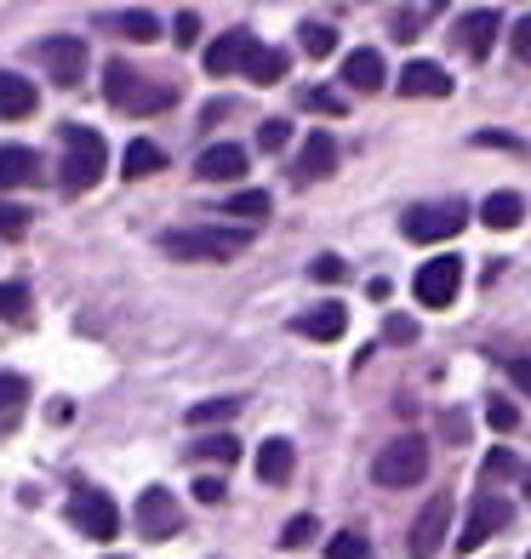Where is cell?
Returning a JSON list of instances; mask_svg holds the SVG:
<instances>
[{"label": "cell", "mask_w": 531, "mask_h": 559, "mask_svg": "<svg viewBox=\"0 0 531 559\" xmlns=\"http://www.w3.org/2000/svg\"><path fill=\"white\" fill-rule=\"evenodd\" d=\"M104 97L115 109H126V115H155V109H172L177 104V86H166V81H149V74H138V69H126L120 58L104 69Z\"/></svg>", "instance_id": "cell-1"}, {"label": "cell", "mask_w": 531, "mask_h": 559, "mask_svg": "<svg viewBox=\"0 0 531 559\" xmlns=\"http://www.w3.org/2000/svg\"><path fill=\"white\" fill-rule=\"evenodd\" d=\"M161 246L184 263H229L246 251V235L240 228H217V223H194V228H172Z\"/></svg>", "instance_id": "cell-2"}, {"label": "cell", "mask_w": 531, "mask_h": 559, "mask_svg": "<svg viewBox=\"0 0 531 559\" xmlns=\"http://www.w3.org/2000/svg\"><path fill=\"white\" fill-rule=\"evenodd\" d=\"M104 160H109V148L92 126H63V189L69 194H86L104 177Z\"/></svg>", "instance_id": "cell-3"}, {"label": "cell", "mask_w": 531, "mask_h": 559, "mask_svg": "<svg viewBox=\"0 0 531 559\" xmlns=\"http://www.w3.org/2000/svg\"><path fill=\"white\" fill-rule=\"evenodd\" d=\"M371 474H377V486H394V491H400V486H423V474H428V445H423L417 435L394 440V445L377 451Z\"/></svg>", "instance_id": "cell-4"}, {"label": "cell", "mask_w": 531, "mask_h": 559, "mask_svg": "<svg viewBox=\"0 0 531 559\" xmlns=\"http://www.w3.org/2000/svg\"><path fill=\"white\" fill-rule=\"evenodd\" d=\"M463 223H469L463 200H440V206H412L406 217H400V235L417 240V246H428V240H451Z\"/></svg>", "instance_id": "cell-5"}, {"label": "cell", "mask_w": 531, "mask_h": 559, "mask_svg": "<svg viewBox=\"0 0 531 559\" xmlns=\"http://www.w3.org/2000/svg\"><path fill=\"white\" fill-rule=\"evenodd\" d=\"M509 520H515L509 497H497V491H474V497H469V520H463V531H458V554H469V548H480V543H492Z\"/></svg>", "instance_id": "cell-6"}, {"label": "cell", "mask_w": 531, "mask_h": 559, "mask_svg": "<svg viewBox=\"0 0 531 559\" xmlns=\"http://www.w3.org/2000/svg\"><path fill=\"white\" fill-rule=\"evenodd\" d=\"M69 520L81 525V537H92V543H109L115 531H120V508H115V497H109V491H92V486H81V491H74V502H69Z\"/></svg>", "instance_id": "cell-7"}, {"label": "cell", "mask_w": 531, "mask_h": 559, "mask_svg": "<svg viewBox=\"0 0 531 559\" xmlns=\"http://www.w3.org/2000/svg\"><path fill=\"white\" fill-rule=\"evenodd\" d=\"M458 286H463V258H435V263H423V269H417L412 297L423 302V309H451Z\"/></svg>", "instance_id": "cell-8"}, {"label": "cell", "mask_w": 531, "mask_h": 559, "mask_svg": "<svg viewBox=\"0 0 531 559\" xmlns=\"http://www.w3.org/2000/svg\"><path fill=\"white\" fill-rule=\"evenodd\" d=\"M446 531H451V497H446V491H435V497L423 502V514L412 520L406 554H412V559H435V554H440V543H446Z\"/></svg>", "instance_id": "cell-9"}, {"label": "cell", "mask_w": 531, "mask_h": 559, "mask_svg": "<svg viewBox=\"0 0 531 559\" xmlns=\"http://www.w3.org/2000/svg\"><path fill=\"white\" fill-rule=\"evenodd\" d=\"M35 58L46 63V74H52L58 86H81V74H86V40L81 35H46L35 46Z\"/></svg>", "instance_id": "cell-10"}, {"label": "cell", "mask_w": 531, "mask_h": 559, "mask_svg": "<svg viewBox=\"0 0 531 559\" xmlns=\"http://www.w3.org/2000/svg\"><path fill=\"white\" fill-rule=\"evenodd\" d=\"M138 531L149 543H166V537H177L184 531V508H177V497L172 491H161V486H149L143 497H138Z\"/></svg>", "instance_id": "cell-11"}, {"label": "cell", "mask_w": 531, "mask_h": 559, "mask_svg": "<svg viewBox=\"0 0 531 559\" xmlns=\"http://www.w3.org/2000/svg\"><path fill=\"white\" fill-rule=\"evenodd\" d=\"M251 52H258V35H246V29H229V35H217L212 46H206V74H246V63H251Z\"/></svg>", "instance_id": "cell-12"}, {"label": "cell", "mask_w": 531, "mask_h": 559, "mask_svg": "<svg viewBox=\"0 0 531 559\" xmlns=\"http://www.w3.org/2000/svg\"><path fill=\"white\" fill-rule=\"evenodd\" d=\"M292 171H297V183H320V177H332V171H338V143H332V132H309V138H303Z\"/></svg>", "instance_id": "cell-13"}, {"label": "cell", "mask_w": 531, "mask_h": 559, "mask_svg": "<svg viewBox=\"0 0 531 559\" xmlns=\"http://www.w3.org/2000/svg\"><path fill=\"white\" fill-rule=\"evenodd\" d=\"M497 35H503V12H497V7H480V12H469V17H463L458 46H463V52L480 63V58H486L492 46H497Z\"/></svg>", "instance_id": "cell-14"}, {"label": "cell", "mask_w": 531, "mask_h": 559, "mask_svg": "<svg viewBox=\"0 0 531 559\" xmlns=\"http://www.w3.org/2000/svg\"><path fill=\"white\" fill-rule=\"evenodd\" d=\"M394 92H400V97H451V74H446L440 63H423V58H412L406 69H400Z\"/></svg>", "instance_id": "cell-15"}, {"label": "cell", "mask_w": 531, "mask_h": 559, "mask_svg": "<svg viewBox=\"0 0 531 559\" xmlns=\"http://www.w3.org/2000/svg\"><path fill=\"white\" fill-rule=\"evenodd\" d=\"M292 332H297V337H315V343H332V337L349 332V309H338V302H320V309H309V314L292 320Z\"/></svg>", "instance_id": "cell-16"}, {"label": "cell", "mask_w": 531, "mask_h": 559, "mask_svg": "<svg viewBox=\"0 0 531 559\" xmlns=\"http://www.w3.org/2000/svg\"><path fill=\"white\" fill-rule=\"evenodd\" d=\"M343 81H349V92H377V86L389 81L384 52H377V46H361V52H349V58H343Z\"/></svg>", "instance_id": "cell-17"}, {"label": "cell", "mask_w": 531, "mask_h": 559, "mask_svg": "<svg viewBox=\"0 0 531 559\" xmlns=\"http://www.w3.org/2000/svg\"><path fill=\"white\" fill-rule=\"evenodd\" d=\"M35 81H23V74L0 69V120H30L35 115Z\"/></svg>", "instance_id": "cell-18"}, {"label": "cell", "mask_w": 531, "mask_h": 559, "mask_svg": "<svg viewBox=\"0 0 531 559\" xmlns=\"http://www.w3.org/2000/svg\"><path fill=\"white\" fill-rule=\"evenodd\" d=\"M194 171L206 177V183H229V177L246 171V148H240V143H212L206 155L194 160Z\"/></svg>", "instance_id": "cell-19"}, {"label": "cell", "mask_w": 531, "mask_h": 559, "mask_svg": "<svg viewBox=\"0 0 531 559\" xmlns=\"http://www.w3.org/2000/svg\"><path fill=\"white\" fill-rule=\"evenodd\" d=\"M292 468H297V451L286 440H263L258 445V479H263V486H286Z\"/></svg>", "instance_id": "cell-20"}, {"label": "cell", "mask_w": 531, "mask_h": 559, "mask_svg": "<svg viewBox=\"0 0 531 559\" xmlns=\"http://www.w3.org/2000/svg\"><path fill=\"white\" fill-rule=\"evenodd\" d=\"M40 177V155L35 148H0V189H23V183H35Z\"/></svg>", "instance_id": "cell-21"}, {"label": "cell", "mask_w": 531, "mask_h": 559, "mask_svg": "<svg viewBox=\"0 0 531 559\" xmlns=\"http://www.w3.org/2000/svg\"><path fill=\"white\" fill-rule=\"evenodd\" d=\"M520 217H526V200L509 194V189L486 194V206H480V223H486V228H520Z\"/></svg>", "instance_id": "cell-22"}, {"label": "cell", "mask_w": 531, "mask_h": 559, "mask_svg": "<svg viewBox=\"0 0 531 559\" xmlns=\"http://www.w3.org/2000/svg\"><path fill=\"white\" fill-rule=\"evenodd\" d=\"M246 81H258V86L286 81V52H274V46L258 40V52H251V63H246Z\"/></svg>", "instance_id": "cell-23"}, {"label": "cell", "mask_w": 531, "mask_h": 559, "mask_svg": "<svg viewBox=\"0 0 531 559\" xmlns=\"http://www.w3.org/2000/svg\"><path fill=\"white\" fill-rule=\"evenodd\" d=\"M120 166H126V177H149V171L166 166V155H161L149 138H138V143H126V160H120Z\"/></svg>", "instance_id": "cell-24"}, {"label": "cell", "mask_w": 531, "mask_h": 559, "mask_svg": "<svg viewBox=\"0 0 531 559\" xmlns=\"http://www.w3.org/2000/svg\"><path fill=\"white\" fill-rule=\"evenodd\" d=\"M240 412V400H200L189 405V428H212V423H229Z\"/></svg>", "instance_id": "cell-25"}, {"label": "cell", "mask_w": 531, "mask_h": 559, "mask_svg": "<svg viewBox=\"0 0 531 559\" xmlns=\"http://www.w3.org/2000/svg\"><path fill=\"white\" fill-rule=\"evenodd\" d=\"M303 52H309V58H332V46H338V29H332V23H303Z\"/></svg>", "instance_id": "cell-26"}, {"label": "cell", "mask_w": 531, "mask_h": 559, "mask_svg": "<svg viewBox=\"0 0 531 559\" xmlns=\"http://www.w3.org/2000/svg\"><path fill=\"white\" fill-rule=\"evenodd\" d=\"M115 29H120L126 40H155V35H161V23H155V12H120V17H115Z\"/></svg>", "instance_id": "cell-27"}, {"label": "cell", "mask_w": 531, "mask_h": 559, "mask_svg": "<svg viewBox=\"0 0 531 559\" xmlns=\"http://www.w3.org/2000/svg\"><path fill=\"white\" fill-rule=\"evenodd\" d=\"M326 559H377V554H371V543L361 537V531H343V537H332Z\"/></svg>", "instance_id": "cell-28"}, {"label": "cell", "mask_w": 531, "mask_h": 559, "mask_svg": "<svg viewBox=\"0 0 531 559\" xmlns=\"http://www.w3.org/2000/svg\"><path fill=\"white\" fill-rule=\"evenodd\" d=\"M194 456H206V463H235L240 445H235V435H206V440L194 445Z\"/></svg>", "instance_id": "cell-29"}, {"label": "cell", "mask_w": 531, "mask_h": 559, "mask_svg": "<svg viewBox=\"0 0 531 559\" xmlns=\"http://www.w3.org/2000/svg\"><path fill=\"white\" fill-rule=\"evenodd\" d=\"M303 109H315V115H349V97H338V92H320V86H309L303 92Z\"/></svg>", "instance_id": "cell-30"}, {"label": "cell", "mask_w": 531, "mask_h": 559, "mask_svg": "<svg viewBox=\"0 0 531 559\" xmlns=\"http://www.w3.org/2000/svg\"><path fill=\"white\" fill-rule=\"evenodd\" d=\"M23 235H30V212L0 200V240H23Z\"/></svg>", "instance_id": "cell-31"}, {"label": "cell", "mask_w": 531, "mask_h": 559, "mask_svg": "<svg viewBox=\"0 0 531 559\" xmlns=\"http://www.w3.org/2000/svg\"><path fill=\"white\" fill-rule=\"evenodd\" d=\"M223 212H229V217H269V194H263V189H246V194H235Z\"/></svg>", "instance_id": "cell-32"}, {"label": "cell", "mask_w": 531, "mask_h": 559, "mask_svg": "<svg viewBox=\"0 0 531 559\" xmlns=\"http://www.w3.org/2000/svg\"><path fill=\"white\" fill-rule=\"evenodd\" d=\"M320 537V525H315V514H297L286 531H281V548H309Z\"/></svg>", "instance_id": "cell-33"}, {"label": "cell", "mask_w": 531, "mask_h": 559, "mask_svg": "<svg viewBox=\"0 0 531 559\" xmlns=\"http://www.w3.org/2000/svg\"><path fill=\"white\" fill-rule=\"evenodd\" d=\"M30 400V383H23V377H12V371H0V412H17V405Z\"/></svg>", "instance_id": "cell-34"}, {"label": "cell", "mask_w": 531, "mask_h": 559, "mask_svg": "<svg viewBox=\"0 0 531 559\" xmlns=\"http://www.w3.org/2000/svg\"><path fill=\"white\" fill-rule=\"evenodd\" d=\"M30 314V286H0V320H23Z\"/></svg>", "instance_id": "cell-35"}, {"label": "cell", "mask_w": 531, "mask_h": 559, "mask_svg": "<svg viewBox=\"0 0 531 559\" xmlns=\"http://www.w3.org/2000/svg\"><path fill=\"white\" fill-rule=\"evenodd\" d=\"M286 138H292V126H286V120H263V126H258V148H263V155H281Z\"/></svg>", "instance_id": "cell-36"}, {"label": "cell", "mask_w": 531, "mask_h": 559, "mask_svg": "<svg viewBox=\"0 0 531 559\" xmlns=\"http://www.w3.org/2000/svg\"><path fill=\"white\" fill-rule=\"evenodd\" d=\"M486 423L497 428V435H515V428H520V412H515L509 400H492V405H486Z\"/></svg>", "instance_id": "cell-37"}, {"label": "cell", "mask_w": 531, "mask_h": 559, "mask_svg": "<svg viewBox=\"0 0 531 559\" xmlns=\"http://www.w3.org/2000/svg\"><path fill=\"white\" fill-rule=\"evenodd\" d=\"M309 274L320 280V286H338V280H343L349 269H343V258H315V269H309Z\"/></svg>", "instance_id": "cell-38"}, {"label": "cell", "mask_w": 531, "mask_h": 559, "mask_svg": "<svg viewBox=\"0 0 531 559\" xmlns=\"http://www.w3.org/2000/svg\"><path fill=\"white\" fill-rule=\"evenodd\" d=\"M509 474H515V451L497 445V451L486 456V479H509Z\"/></svg>", "instance_id": "cell-39"}, {"label": "cell", "mask_w": 531, "mask_h": 559, "mask_svg": "<svg viewBox=\"0 0 531 559\" xmlns=\"http://www.w3.org/2000/svg\"><path fill=\"white\" fill-rule=\"evenodd\" d=\"M384 337H389V343H412V337H417V325H412L406 314H389V325H384Z\"/></svg>", "instance_id": "cell-40"}, {"label": "cell", "mask_w": 531, "mask_h": 559, "mask_svg": "<svg viewBox=\"0 0 531 559\" xmlns=\"http://www.w3.org/2000/svg\"><path fill=\"white\" fill-rule=\"evenodd\" d=\"M200 40V17L194 12H177V46H194Z\"/></svg>", "instance_id": "cell-41"}, {"label": "cell", "mask_w": 531, "mask_h": 559, "mask_svg": "<svg viewBox=\"0 0 531 559\" xmlns=\"http://www.w3.org/2000/svg\"><path fill=\"white\" fill-rule=\"evenodd\" d=\"M515 58H520V63H531V17H520V23H515Z\"/></svg>", "instance_id": "cell-42"}, {"label": "cell", "mask_w": 531, "mask_h": 559, "mask_svg": "<svg viewBox=\"0 0 531 559\" xmlns=\"http://www.w3.org/2000/svg\"><path fill=\"white\" fill-rule=\"evenodd\" d=\"M394 40H417V12H394Z\"/></svg>", "instance_id": "cell-43"}, {"label": "cell", "mask_w": 531, "mask_h": 559, "mask_svg": "<svg viewBox=\"0 0 531 559\" xmlns=\"http://www.w3.org/2000/svg\"><path fill=\"white\" fill-rule=\"evenodd\" d=\"M194 497L200 502H223V479H194Z\"/></svg>", "instance_id": "cell-44"}, {"label": "cell", "mask_w": 531, "mask_h": 559, "mask_svg": "<svg viewBox=\"0 0 531 559\" xmlns=\"http://www.w3.org/2000/svg\"><path fill=\"white\" fill-rule=\"evenodd\" d=\"M509 377H515V383L531 394V360H509Z\"/></svg>", "instance_id": "cell-45"}, {"label": "cell", "mask_w": 531, "mask_h": 559, "mask_svg": "<svg viewBox=\"0 0 531 559\" xmlns=\"http://www.w3.org/2000/svg\"><path fill=\"white\" fill-rule=\"evenodd\" d=\"M526 502H531V468H526Z\"/></svg>", "instance_id": "cell-46"}]
</instances>
